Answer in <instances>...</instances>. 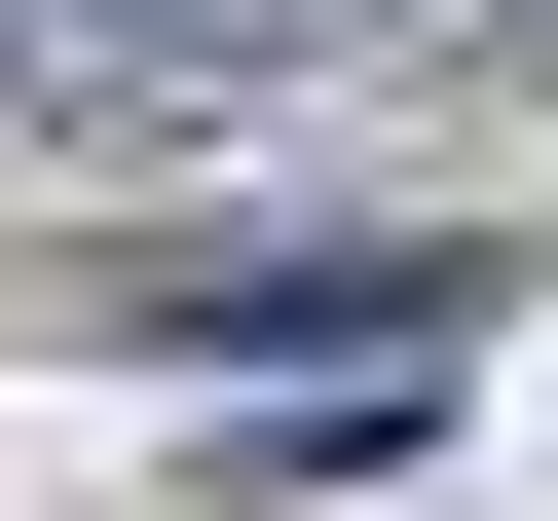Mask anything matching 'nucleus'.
Wrapping results in <instances>:
<instances>
[{"instance_id":"obj_2","label":"nucleus","mask_w":558,"mask_h":521,"mask_svg":"<svg viewBox=\"0 0 558 521\" xmlns=\"http://www.w3.org/2000/svg\"><path fill=\"white\" fill-rule=\"evenodd\" d=\"M0 38H38V0H0Z\"/></svg>"},{"instance_id":"obj_1","label":"nucleus","mask_w":558,"mask_h":521,"mask_svg":"<svg viewBox=\"0 0 558 521\" xmlns=\"http://www.w3.org/2000/svg\"><path fill=\"white\" fill-rule=\"evenodd\" d=\"M112 336H149V373H260V410H373V373H484V223H299V260H149Z\"/></svg>"}]
</instances>
